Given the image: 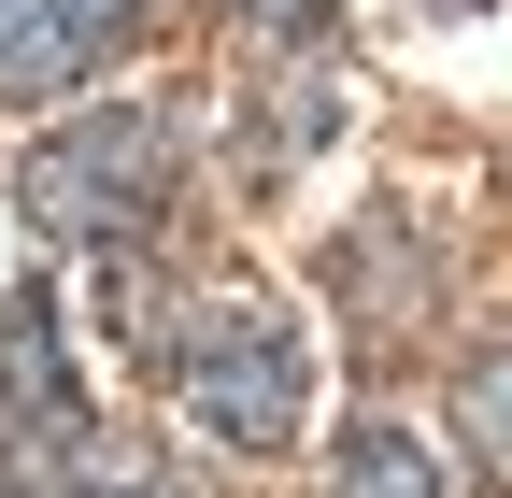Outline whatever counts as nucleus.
Segmentation results:
<instances>
[{
  "label": "nucleus",
  "instance_id": "f257e3e1",
  "mask_svg": "<svg viewBox=\"0 0 512 498\" xmlns=\"http://www.w3.org/2000/svg\"><path fill=\"white\" fill-rule=\"evenodd\" d=\"M171 114L157 100H72L57 129L15 157V214L29 242H57V257H128L157 214H171Z\"/></svg>",
  "mask_w": 512,
  "mask_h": 498
},
{
  "label": "nucleus",
  "instance_id": "f03ea898",
  "mask_svg": "<svg viewBox=\"0 0 512 498\" xmlns=\"http://www.w3.org/2000/svg\"><path fill=\"white\" fill-rule=\"evenodd\" d=\"M171 399L214 456H285L313 427V328L285 299H200L171 342Z\"/></svg>",
  "mask_w": 512,
  "mask_h": 498
},
{
  "label": "nucleus",
  "instance_id": "7ed1b4c3",
  "mask_svg": "<svg viewBox=\"0 0 512 498\" xmlns=\"http://www.w3.org/2000/svg\"><path fill=\"white\" fill-rule=\"evenodd\" d=\"M100 442L86 413V370H72V314H57V285H0V456H15L29 498H57V470H72Z\"/></svg>",
  "mask_w": 512,
  "mask_h": 498
},
{
  "label": "nucleus",
  "instance_id": "20e7f679",
  "mask_svg": "<svg viewBox=\"0 0 512 498\" xmlns=\"http://www.w3.org/2000/svg\"><path fill=\"white\" fill-rule=\"evenodd\" d=\"M157 0H0V114H57L143 43Z\"/></svg>",
  "mask_w": 512,
  "mask_h": 498
},
{
  "label": "nucleus",
  "instance_id": "39448f33",
  "mask_svg": "<svg viewBox=\"0 0 512 498\" xmlns=\"http://www.w3.org/2000/svg\"><path fill=\"white\" fill-rule=\"evenodd\" d=\"M342 114H328V72H285V86H242V171L256 185H285L313 143H328Z\"/></svg>",
  "mask_w": 512,
  "mask_h": 498
},
{
  "label": "nucleus",
  "instance_id": "423d86ee",
  "mask_svg": "<svg viewBox=\"0 0 512 498\" xmlns=\"http://www.w3.org/2000/svg\"><path fill=\"white\" fill-rule=\"evenodd\" d=\"M328 498H441V456L413 442L399 413H356L342 456H328Z\"/></svg>",
  "mask_w": 512,
  "mask_h": 498
},
{
  "label": "nucleus",
  "instance_id": "0eeeda50",
  "mask_svg": "<svg viewBox=\"0 0 512 498\" xmlns=\"http://www.w3.org/2000/svg\"><path fill=\"white\" fill-rule=\"evenodd\" d=\"M456 442H470V456L512 484V342H484V356L456 370Z\"/></svg>",
  "mask_w": 512,
  "mask_h": 498
},
{
  "label": "nucleus",
  "instance_id": "6e6552de",
  "mask_svg": "<svg viewBox=\"0 0 512 498\" xmlns=\"http://www.w3.org/2000/svg\"><path fill=\"white\" fill-rule=\"evenodd\" d=\"M57 498H185V470H171L157 442H114V427H100V442L57 470Z\"/></svg>",
  "mask_w": 512,
  "mask_h": 498
},
{
  "label": "nucleus",
  "instance_id": "1a4fd4ad",
  "mask_svg": "<svg viewBox=\"0 0 512 498\" xmlns=\"http://www.w3.org/2000/svg\"><path fill=\"white\" fill-rule=\"evenodd\" d=\"M242 29H313V0H242Z\"/></svg>",
  "mask_w": 512,
  "mask_h": 498
},
{
  "label": "nucleus",
  "instance_id": "9d476101",
  "mask_svg": "<svg viewBox=\"0 0 512 498\" xmlns=\"http://www.w3.org/2000/svg\"><path fill=\"white\" fill-rule=\"evenodd\" d=\"M0 214H15V171H0Z\"/></svg>",
  "mask_w": 512,
  "mask_h": 498
},
{
  "label": "nucleus",
  "instance_id": "9b49d317",
  "mask_svg": "<svg viewBox=\"0 0 512 498\" xmlns=\"http://www.w3.org/2000/svg\"><path fill=\"white\" fill-rule=\"evenodd\" d=\"M0 498H15V456H0Z\"/></svg>",
  "mask_w": 512,
  "mask_h": 498
}]
</instances>
